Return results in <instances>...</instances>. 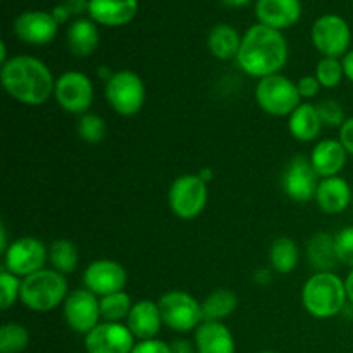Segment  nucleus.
<instances>
[{
  "mask_svg": "<svg viewBox=\"0 0 353 353\" xmlns=\"http://www.w3.org/2000/svg\"><path fill=\"white\" fill-rule=\"evenodd\" d=\"M238 65L252 78L279 74L288 61V43L281 31L264 24H254L241 38Z\"/></svg>",
  "mask_w": 353,
  "mask_h": 353,
  "instance_id": "1",
  "label": "nucleus"
},
{
  "mask_svg": "<svg viewBox=\"0 0 353 353\" xmlns=\"http://www.w3.org/2000/svg\"><path fill=\"white\" fill-rule=\"evenodd\" d=\"M0 79L6 92L24 105H41L55 90L50 69L40 59L31 55H16L2 64Z\"/></svg>",
  "mask_w": 353,
  "mask_h": 353,
  "instance_id": "2",
  "label": "nucleus"
},
{
  "mask_svg": "<svg viewBox=\"0 0 353 353\" xmlns=\"http://www.w3.org/2000/svg\"><path fill=\"white\" fill-rule=\"evenodd\" d=\"M348 302L345 281L333 272L310 276L302 288V303L316 319H331L343 310Z\"/></svg>",
  "mask_w": 353,
  "mask_h": 353,
  "instance_id": "3",
  "label": "nucleus"
},
{
  "mask_svg": "<svg viewBox=\"0 0 353 353\" xmlns=\"http://www.w3.org/2000/svg\"><path fill=\"white\" fill-rule=\"evenodd\" d=\"M68 279L55 269H41L21 281L19 300L34 312H50L65 302L69 295Z\"/></svg>",
  "mask_w": 353,
  "mask_h": 353,
  "instance_id": "4",
  "label": "nucleus"
},
{
  "mask_svg": "<svg viewBox=\"0 0 353 353\" xmlns=\"http://www.w3.org/2000/svg\"><path fill=\"white\" fill-rule=\"evenodd\" d=\"M255 100L264 112L271 116H292L302 103L296 83L283 74H272L259 79L255 86Z\"/></svg>",
  "mask_w": 353,
  "mask_h": 353,
  "instance_id": "5",
  "label": "nucleus"
},
{
  "mask_svg": "<svg viewBox=\"0 0 353 353\" xmlns=\"http://www.w3.org/2000/svg\"><path fill=\"white\" fill-rule=\"evenodd\" d=\"M161 309L162 321L165 326L178 333H188V331L196 330L202 324V302L192 296L186 292H172L164 293L157 302Z\"/></svg>",
  "mask_w": 353,
  "mask_h": 353,
  "instance_id": "6",
  "label": "nucleus"
},
{
  "mask_svg": "<svg viewBox=\"0 0 353 353\" xmlns=\"http://www.w3.org/2000/svg\"><path fill=\"white\" fill-rule=\"evenodd\" d=\"M105 100L119 116L130 117L145 103L143 79L133 71H117L105 81Z\"/></svg>",
  "mask_w": 353,
  "mask_h": 353,
  "instance_id": "7",
  "label": "nucleus"
},
{
  "mask_svg": "<svg viewBox=\"0 0 353 353\" xmlns=\"http://www.w3.org/2000/svg\"><path fill=\"white\" fill-rule=\"evenodd\" d=\"M209 199L207 183L199 174H183L172 181L168 200L172 214L179 219H195L203 212Z\"/></svg>",
  "mask_w": 353,
  "mask_h": 353,
  "instance_id": "8",
  "label": "nucleus"
},
{
  "mask_svg": "<svg viewBox=\"0 0 353 353\" xmlns=\"http://www.w3.org/2000/svg\"><path fill=\"white\" fill-rule=\"evenodd\" d=\"M54 97L65 112L83 116L92 107L95 90L88 76L79 71H68L55 79Z\"/></svg>",
  "mask_w": 353,
  "mask_h": 353,
  "instance_id": "9",
  "label": "nucleus"
},
{
  "mask_svg": "<svg viewBox=\"0 0 353 353\" xmlns=\"http://www.w3.org/2000/svg\"><path fill=\"white\" fill-rule=\"evenodd\" d=\"M312 43L324 57L340 59L348 54L352 41L350 26L336 14L321 16L312 26Z\"/></svg>",
  "mask_w": 353,
  "mask_h": 353,
  "instance_id": "10",
  "label": "nucleus"
},
{
  "mask_svg": "<svg viewBox=\"0 0 353 353\" xmlns=\"http://www.w3.org/2000/svg\"><path fill=\"white\" fill-rule=\"evenodd\" d=\"M3 259L7 271L23 279L43 269L48 261V250L38 238L23 236L9 245Z\"/></svg>",
  "mask_w": 353,
  "mask_h": 353,
  "instance_id": "11",
  "label": "nucleus"
},
{
  "mask_svg": "<svg viewBox=\"0 0 353 353\" xmlns=\"http://www.w3.org/2000/svg\"><path fill=\"white\" fill-rule=\"evenodd\" d=\"M319 174L305 155H295L283 172V192L295 202H310L319 188Z\"/></svg>",
  "mask_w": 353,
  "mask_h": 353,
  "instance_id": "12",
  "label": "nucleus"
},
{
  "mask_svg": "<svg viewBox=\"0 0 353 353\" xmlns=\"http://www.w3.org/2000/svg\"><path fill=\"white\" fill-rule=\"evenodd\" d=\"M64 319L74 333L88 334L99 326V321L102 319L100 300L90 290H74L64 302Z\"/></svg>",
  "mask_w": 353,
  "mask_h": 353,
  "instance_id": "13",
  "label": "nucleus"
},
{
  "mask_svg": "<svg viewBox=\"0 0 353 353\" xmlns=\"http://www.w3.org/2000/svg\"><path fill=\"white\" fill-rule=\"evenodd\" d=\"M126 281L128 274L124 265H121L116 261H109V259H100V261L92 262L83 274L85 288L95 293L97 296H107L123 292Z\"/></svg>",
  "mask_w": 353,
  "mask_h": 353,
  "instance_id": "14",
  "label": "nucleus"
},
{
  "mask_svg": "<svg viewBox=\"0 0 353 353\" xmlns=\"http://www.w3.org/2000/svg\"><path fill=\"white\" fill-rule=\"evenodd\" d=\"M88 353H131L134 336L130 327L121 323H102L85 338Z\"/></svg>",
  "mask_w": 353,
  "mask_h": 353,
  "instance_id": "15",
  "label": "nucleus"
},
{
  "mask_svg": "<svg viewBox=\"0 0 353 353\" xmlns=\"http://www.w3.org/2000/svg\"><path fill=\"white\" fill-rule=\"evenodd\" d=\"M57 21L50 12L26 10L14 21V33L19 40L30 45H47L57 34Z\"/></svg>",
  "mask_w": 353,
  "mask_h": 353,
  "instance_id": "16",
  "label": "nucleus"
},
{
  "mask_svg": "<svg viewBox=\"0 0 353 353\" xmlns=\"http://www.w3.org/2000/svg\"><path fill=\"white\" fill-rule=\"evenodd\" d=\"M255 14L261 24L272 30H286L302 16L300 0H257Z\"/></svg>",
  "mask_w": 353,
  "mask_h": 353,
  "instance_id": "17",
  "label": "nucleus"
},
{
  "mask_svg": "<svg viewBox=\"0 0 353 353\" xmlns=\"http://www.w3.org/2000/svg\"><path fill=\"white\" fill-rule=\"evenodd\" d=\"M348 161V152L340 140H323L314 147L310 154V164L316 169L319 178L340 176Z\"/></svg>",
  "mask_w": 353,
  "mask_h": 353,
  "instance_id": "18",
  "label": "nucleus"
},
{
  "mask_svg": "<svg viewBox=\"0 0 353 353\" xmlns=\"http://www.w3.org/2000/svg\"><path fill=\"white\" fill-rule=\"evenodd\" d=\"M88 12L103 26H123L137 16L138 0H90Z\"/></svg>",
  "mask_w": 353,
  "mask_h": 353,
  "instance_id": "19",
  "label": "nucleus"
},
{
  "mask_svg": "<svg viewBox=\"0 0 353 353\" xmlns=\"http://www.w3.org/2000/svg\"><path fill=\"white\" fill-rule=\"evenodd\" d=\"M126 321V326L130 327L133 336L141 341L154 340L161 331L162 324H164L161 309L152 300H140L138 303H134Z\"/></svg>",
  "mask_w": 353,
  "mask_h": 353,
  "instance_id": "20",
  "label": "nucleus"
},
{
  "mask_svg": "<svg viewBox=\"0 0 353 353\" xmlns=\"http://www.w3.org/2000/svg\"><path fill=\"white\" fill-rule=\"evenodd\" d=\"M316 202L319 209L326 214H341L348 209L352 202V188L347 179L334 178L321 179L316 193Z\"/></svg>",
  "mask_w": 353,
  "mask_h": 353,
  "instance_id": "21",
  "label": "nucleus"
},
{
  "mask_svg": "<svg viewBox=\"0 0 353 353\" xmlns=\"http://www.w3.org/2000/svg\"><path fill=\"white\" fill-rule=\"evenodd\" d=\"M199 353H234V338L223 323L203 321L195 333Z\"/></svg>",
  "mask_w": 353,
  "mask_h": 353,
  "instance_id": "22",
  "label": "nucleus"
},
{
  "mask_svg": "<svg viewBox=\"0 0 353 353\" xmlns=\"http://www.w3.org/2000/svg\"><path fill=\"white\" fill-rule=\"evenodd\" d=\"M288 128L295 140L303 141V143L316 140L323 130V121L317 112V107L307 102L300 103L290 116Z\"/></svg>",
  "mask_w": 353,
  "mask_h": 353,
  "instance_id": "23",
  "label": "nucleus"
},
{
  "mask_svg": "<svg viewBox=\"0 0 353 353\" xmlns=\"http://www.w3.org/2000/svg\"><path fill=\"white\" fill-rule=\"evenodd\" d=\"M68 47L76 57H90L99 47V30L90 19H76L68 30Z\"/></svg>",
  "mask_w": 353,
  "mask_h": 353,
  "instance_id": "24",
  "label": "nucleus"
},
{
  "mask_svg": "<svg viewBox=\"0 0 353 353\" xmlns=\"http://www.w3.org/2000/svg\"><path fill=\"white\" fill-rule=\"evenodd\" d=\"M207 45H209V50L212 52L214 57L221 59V61H231V59L238 57L241 38L238 31L230 24H217L210 30Z\"/></svg>",
  "mask_w": 353,
  "mask_h": 353,
  "instance_id": "25",
  "label": "nucleus"
},
{
  "mask_svg": "<svg viewBox=\"0 0 353 353\" xmlns=\"http://www.w3.org/2000/svg\"><path fill=\"white\" fill-rule=\"evenodd\" d=\"M307 255H309L312 268H316L319 272H331L340 262L338 261L334 236L327 233H317L310 238Z\"/></svg>",
  "mask_w": 353,
  "mask_h": 353,
  "instance_id": "26",
  "label": "nucleus"
},
{
  "mask_svg": "<svg viewBox=\"0 0 353 353\" xmlns=\"http://www.w3.org/2000/svg\"><path fill=\"white\" fill-rule=\"evenodd\" d=\"M238 305V296L231 290L219 288L205 296L202 302L203 321H214L221 323L223 319L230 317Z\"/></svg>",
  "mask_w": 353,
  "mask_h": 353,
  "instance_id": "27",
  "label": "nucleus"
},
{
  "mask_svg": "<svg viewBox=\"0 0 353 353\" xmlns=\"http://www.w3.org/2000/svg\"><path fill=\"white\" fill-rule=\"evenodd\" d=\"M300 261V250L292 238L281 236L272 241L269 250V262L278 274H290Z\"/></svg>",
  "mask_w": 353,
  "mask_h": 353,
  "instance_id": "28",
  "label": "nucleus"
},
{
  "mask_svg": "<svg viewBox=\"0 0 353 353\" xmlns=\"http://www.w3.org/2000/svg\"><path fill=\"white\" fill-rule=\"evenodd\" d=\"M48 261L52 268L61 274H71L76 271L79 262L78 248L69 240H57L48 248Z\"/></svg>",
  "mask_w": 353,
  "mask_h": 353,
  "instance_id": "29",
  "label": "nucleus"
},
{
  "mask_svg": "<svg viewBox=\"0 0 353 353\" xmlns=\"http://www.w3.org/2000/svg\"><path fill=\"white\" fill-rule=\"evenodd\" d=\"M131 309L133 303L124 290L100 299V316L105 323H121L123 319H128Z\"/></svg>",
  "mask_w": 353,
  "mask_h": 353,
  "instance_id": "30",
  "label": "nucleus"
},
{
  "mask_svg": "<svg viewBox=\"0 0 353 353\" xmlns=\"http://www.w3.org/2000/svg\"><path fill=\"white\" fill-rule=\"evenodd\" d=\"M30 343V333L23 324L7 323L0 327V353H21Z\"/></svg>",
  "mask_w": 353,
  "mask_h": 353,
  "instance_id": "31",
  "label": "nucleus"
},
{
  "mask_svg": "<svg viewBox=\"0 0 353 353\" xmlns=\"http://www.w3.org/2000/svg\"><path fill=\"white\" fill-rule=\"evenodd\" d=\"M76 130H78L79 138L83 141H86V143H100L107 137L105 119L97 116V114L86 112L83 116H79Z\"/></svg>",
  "mask_w": 353,
  "mask_h": 353,
  "instance_id": "32",
  "label": "nucleus"
},
{
  "mask_svg": "<svg viewBox=\"0 0 353 353\" xmlns=\"http://www.w3.org/2000/svg\"><path fill=\"white\" fill-rule=\"evenodd\" d=\"M343 64L338 59L323 57L317 62L316 78L324 88H336L341 83V79H343Z\"/></svg>",
  "mask_w": 353,
  "mask_h": 353,
  "instance_id": "33",
  "label": "nucleus"
},
{
  "mask_svg": "<svg viewBox=\"0 0 353 353\" xmlns=\"http://www.w3.org/2000/svg\"><path fill=\"white\" fill-rule=\"evenodd\" d=\"M21 281L23 279L14 276L7 269L0 272V309L7 310L16 303L21 295Z\"/></svg>",
  "mask_w": 353,
  "mask_h": 353,
  "instance_id": "34",
  "label": "nucleus"
},
{
  "mask_svg": "<svg viewBox=\"0 0 353 353\" xmlns=\"http://www.w3.org/2000/svg\"><path fill=\"white\" fill-rule=\"evenodd\" d=\"M316 107H317V112H319L321 121H323V126L341 128V124L347 121L343 107H341V103L336 102V100L333 99L321 100Z\"/></svg>",
  "mask_w": 353,
  "mask_h": 353,
  "instance_id": "35",
  "label": "nucleus"
},
{
  "mask_svg": "<svg viewBox=\"0 0 353 353\" xmlns=\"http://www.w3.org/2000/svg\"><path fill=\"white\" fill-rule=\"evenodd\" d=\"M334 243H336L338 261L353 269V226L343 228L334 236Z\"/></svg>",
  "mask_w": 353,
  "mask_h": 353,
  "instance_id": "36",
  "label": "nucleus"
},
{
  "mask_svg": "<svg viewBox=\"0 0 353 353\" xmlns=\"http://www.w3.org/2000/svg\"><path fill=\"white\" fill-rule=\"evenodd\" d=\"M296 88H299V93L302 99H314L319 93L321 83L317 81L316 76H303L296 83Z\"/></svg>",
  "mask_w": 353,
  "mask_h": 353,
  "instance_id": "37",
  "label": "nucleus"
},
{
  "mask_svg": "<svg viewBox=\"0 0 353 353\" xmlns=\"http://www.w3.org/2000/svg\"><path fill=\"white\" fill-rule=\"evenodd\" d=\"M131 353H172V348L161 340H143L134 345Z\"/></svg>",
  "mask_w": 353,
  "mask_h": 353,
  "instance_id": "38",
  "label": "nucleus"
},
{
  "mask_svg": "<svg viewBox=\"0 0 353 353\" xmlns=\"http://www.w3.org/2000/svg\"><path fill=\"white\" fill-rule=\"evenodd\" d=\"M338 140L341 141V145L345 147V150L348 152V155L353 157V117H348L340 128V138Z\"/></svg>",
  "mask_w": 353,
  "mask_h": 353,
  "instance_id": "39",
  "label": "nucleus"
},
{
  "mask_svg": "<svg viewBox=\"0 0 353 353\" xmlns=\"http://www.w3.org/2000/svg\"><path fill=\"white\" fill-rule=\"evenodd\" d=\"M62 6L69 10V14H81L88 10L90 0H62Z\"/></svg>",
  "mask_w": 353,
  "mask_h": 353,
  "instance_id": "40",
  "label": "nucleus"
},
{
  "mask_svg": "<svg viewBox=\"0 0 353 353\" xmlns=\"http://www.w3.org/2000/svg\"><path fill=\"white\" fill-rule=\"evenodd\" d=\"M341 64H343L345 78H347L348 81L353 83V50H348V54H345Z\"/></svg>",
  "mask_w": 353,
  "mask_h": 353,
  "instance_id": "41",
  "label": "nucleus"
},
{
  "mask_svg": "<svg viewBox=\"0 0 353 353\" xmlns=\"http://www.w3.org/2000/svg\"><path fill=\"white\" fill-rule=\"evenodd\" d=\"M50 14H52V16H54V19L57 21V24L65 23V21L69 19V16H71V14H69V10L65 9V7L62 6V3H59V6H55L54 10H52Z\"/></svg>",
  "mask_w": 353,
  "mask_h": 353,
  "instance_id": "42",
  "label": "nucleus"
},
{
  "mask_svg": "<svg viewBox=\"0 0 353 353\" xmlns=\"http://www.w3.org/2000/svg\"><path fill=\"white\" fill-rule=\"evenodd\" d=\"M254 279L257 285L268 286L269 283L272 281V274H271V271H268V269H259V271H255Z\"/></svg>",
  "mask_w": 353,
  "mask_h": 353,
  "instance_id": "43",
  "label": "nucleus"
},
{
  "mask_svg": "<svg viewBox=\"0 0 353 353\" xmlns=\"http://www.w3.org/2000/svg\"><path fill=\"white\" fill-rule=\"evenodd\" d=\"M172 353H193L192 352V347H190L188 341L185 340H178L174 341V345H172Z\"/></svg>",
  "mask_w": 353,
  "mask_h": 353,
  "instance_id": "44",
  "label": "nucleus"
},
{
  "mask_svg": "<svg viewBox=\"0 0 353 353\" xmlns=\"http://www.w3.org/2000/svg\"><path fill=\"white\" fill-rule=\"evenodd\" d=\"M345 288H347L348 302L353 305V269L350 271V274L347 276V279H345Z\"/></svg>",
  "mask_w": 353,
  "mask_h": 353,
  "instance_id": "45",
  "label": "nucleus"
},
{
  "mask_svg": "<svg viewBox=\"0 0 353 353\" xmlns=\"http://www.w3.org/2000/svg\"><path fill=\"white\" fill-rule=\"evenodd\" d=\"M7 248H9V245H7V230L6 224H2V226H0V252L6 254Z\"/></svg>",
  "mask_w": 353,
  "mask_h": 353,
  "instance_id": "46",
  "label": "nucleus"
},
{
  "mask_svg": "<svg viewBox=\"0 0 353 353\" xmlns=\"http://www.w3.org/2000/svg\"><path fill=\"white\" fill-rule=\"evenodd\" d=\"M199 176L203 179V181L209 183L210 179L214 178V172H212V169H202V171L199 172Z\"/></svg>",
  "mask_w": 353,
  "mask_h": 353,
  "instance_id": "47",
  "label": "nucleus"
},
{
  "mask_svg": "<svg viewBox=\"0 0 353 353\" xmlns=\"http://www.w3.org/2000/svg\"><path fill=\"white\" fill-rule=\"evenodd\" d=\"M223 2L228 3V6H231V7H243V6H247L250 0H223Z\"/></svg>",
  "mask_w": 353,
  "mask_h": 353,
  "instance_id": "48",
  "label": "nucleus"
},
{
  "mask_svg": "<svg viewBox=\"0 0 353 353\" xmlns=\"http://www.w3.org/2000/svg\"><path fill=\"white\" fill-rule=\"evenodd\" d=\"M7 61H9V59H7V47L3 41H0V62H2V64H6Z\"/></svg>",
  "mask_w": 353,
  "mask_h": 353,
  "instance_id": "49",
  "label": "nucleus"
},
{
  "mask_svg": "<svg viewBox=\"0 0 353 353\" xmlns=\"http://www.w3.org/2000/svg\"><path fill=\"white\" fill-rule=\"evenodd\" d=\"M261 353H276V352H261Z\"/></svg>",
  "mask_w": 353,
  "mask_h": 353,
  "instance_id": "50",
  "label": "nucleus"
}]
</instances>
